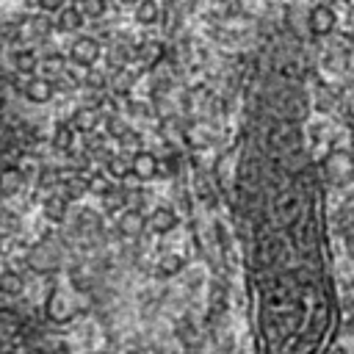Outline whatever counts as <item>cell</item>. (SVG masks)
<instances>
[{
	"mask_svg": "<svg viewBox=\"0 0 354 354\" xmlns=\"http://www.w3.org/2000/svg\"><path fill=\"white\" fill-rule=\"evenodd\" d=\"M44 216L53 221H61L66 216V199L64 196H47L44 199Z\"/></svg>",
	"mask_w": 354,
	"mask_h": 354,
	"instance_id": "9c48e42d",
	"label": "cell"
},
{
	"mask_svg": "<svg viewBox=\"0 0 354 354\" xmlns=\"http://www.w3.org/2000/svg\"><path fill=\"white\" fill-rule=\"evenodd\" d=\"M136 19H138L141 25L155 22V19H158V3H155V0H138V3H136Z\"/></svg>",
	"mask_w": 354,
	"mask_h": 354,
	"instance_id": "30bf717a",
	"label": "cell"
},
{
	"mask_svg": "<svg viewBox=\"0 0 354 354\" xmlns=\"http://www.w3.org/2000/svg\"><path fill=\"white\" fill-rule=\"evenodd\" d=\"M69 58H72L77 66H91V64L100 58V44H97V39L80 36V39L69 47Z\"/></svg>",
	"mask_w": 354,
	"mask_h": 354,
	"instance_id": "3957f363",
	"label": "cell"
},
{
	"mask_svg": "<svg viewBox=\"0 0 354 354\" xmlns=\"http://www.w3.org/2000/svg\"><path fill=\"white\" fill-rule=\"evenodd\" d=\"M41 11H61L64 8V0H36Z\"/></svg>",
	"mask_w": 354,
	"mask_h": 354,
	"instance_id": "9a60e30c",
	"label": "cell"
},
{
	"mask_svg": "<svg viewBox=\"0 0 354 354\" xmlns=\"http://www.w3.org/2000/svg\"><path fill=\"white\" fill-rule=\"evenodd\" d=\"M14 66H17L19 72H22V69L30 72V69L36 66V55H33L30 50H17V53H14Z\"/></svg>",
	"mask_w": 354,
	"mask_h": 354,
	"instance_id": "4fadbf2b",
	"label": "cell"
},
{
	"mask_svg": "<svg viewBox=\"0 0 354 354\" xmlns=\"http://www.w3.org/2000/svg\"><path fill=\"white\" fill-rule=\"evenodd\" d=\"M72 6H75L80 14H83V19H86V22L100 19V17L108 11V3H105V0H75Z\"/></svg>",
	"mask_w": 354,
	"mask_h": 354,
	"instance_id": "ba28073f",
	"label": "cell"
},
{
	"mask_svg": "<svg viewBox=\"0 0 354 354\" xmlns=\"http://www.w3.org/2000/svg\"><path fill=\"white\" fill-rule=\"evenodd\" d=\"M83 14L75 8V6H64L61 11H58V30H66V33H72V30H80L83 28Z\"/></svg>",
	"mask_w": 354,
	"mask_h": 354,
	"instance_id": "52a82bcc",
	"label": "cell"
},
{
	"mask_svg": "<svg viewBox=\"0 0 354 354\" xmlns=\"http://www.w3.org/2000/svg\"><path fill=\"white\" fill-rule=\"evenodd\" d=\"M329 30L324 6L279 25L243 77L227 194L249 354H354L348 166L318 53Z\"/></svg>",
	"mask_w": 354,
	"mask_h": 354,
	"instance_id": "6da1fadb",
	"label": "cell"
},
{
	"mask_svg": "<svg viewBox=\"0 0 354 354\" xmlns=\"http://www.w3.org/2000/svg\"><path fill=\"white\" fill-rule=\"evenodd\" d=\"M130 171H133V177H138V180H152V177L158 174V160H155V155H149V152L133 155Z\"/></svg>",
	"mask_w": 354,
	"mask_h": 354,
	"instance_id": "277c9868",
	"label": "cell"
},
{
	"mask_svg": "<svg viewBox=\"0 0 354 354\" xmlns=\"http://www.w3.org/2000/svg\"><path fill=\"white\" fill-rule=\"evenodd\" d=\"M141 227H144V218H141V213H136V210H127V213L122 216V221H119V230H122L124 235H138Z\"/></svg>",
	"mask_w": 354,
	"mask_h": 354,
	"instance_id": "8fae6325",
	"label": "cell"
},
{
	"mask_svg": "<svg viewBox=\"0 0 354 354\" xmlns=\"http://www.w3.org/2000/svg\"><path fill=\"white\" fill-rule=\"evenodd\" d=\"M183 263H185V260H183L180 254H166V257L158 263V274H160V277H174V274L183 268Z\"/></svg>",
	"mask_w": 354,
	"mask_h": 354,
	"instance_id": "7c38bea8",
	"label": "cell"
},
{
	"mask_svg": "<svg viewBox=\"0 0 354 354\" xmlns=\"http://www.w3.org/2000/svg\"><path fill=\"white\" fill-rule=\"evenodd\" d=\"M0 354H69L36 315L0 304Z\"/></svg>",
	"mask_w": 354,
	"mask_h": 354,
	"instance_id": "7a4b0ae2",
	"label": "cell"
},
{
	"mask_svg": "<svg viewBox=\"0 0 354 354\" xmlns=\"http://www.w3.org/2000/svg\"><path fill=\"white\" fill-rule=\"evenodd\" d=\"M111 354H124V351H111Z\"/></svg>",
	"mask_w": 354,
	"mask_h": 354,
	"instance_id": "e0dca14e",
	"label": "cell"
},
{
	"mask_svg": "<svg viewBox=\"0 0 354 354\" xmlns=\"http://www.w3.org/2000/svg\"><path fill=\"white\" fill-rule=\"evenodd\" d=\"M22 94H25L30 102H44V100L53 97V83H50V80H41V77H33V80L25 83Z\"/></svg>",
	"mask_w": 354,
	"mask_h": 354,
	"instance_id": "8992f818",
	"label": "cell"
},
{
	"mask_svg": "<svg viewBox=\"0 0 354 354\" xmlns=\"http://www.w3.org/2000/svg\"><path fill=\"white\" fill-rule=\"evenodd\" d=\"M147 221H149V227H152L155 232H171V230L177 227V213H174L171 207H155Z\"/></svg>",
	"mask_w": 354,
	"mask_h": 354,
	"instance_id": "5b68a950",
	"label": "cell"
},
{
	"mask_svg": "<svg viewBox=\"0 0 354 354\" xmlns=\"http://www.w3.org/2000/svg\"><path fill=\"white\" fill-rule=\"evenodd\" d=\"M0 288H3V293H17L22 288V279L17 274L6 271V274H0Z\"/></svg>",
	"mask_w": 354,
	"mask_h": 354,
	"instance_id": "5bb4252c",
	"label": "cell"
},
{
	"mask_svg": "<svg viewBox=\"0 0 354 354\" xmlns=\"http://www.w3.org/2000/svg\"><path fill=\"white\" fill-rule=\"evenodd\" d=\"M119 3H124V6H136L138 0H119Z\"/></svg>",
	"mask_w": 354,
	"mask_h": 354,
	"instance_id": "2e32d148",
	"label": "cell"
}]
</instances>
